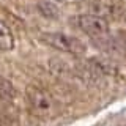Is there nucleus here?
I'll return each mask as SVG.
<instances>
[{
    "instance_id": "obj_1",
    "label": "nucleus",
    "mask_w": 126,
    "mask_h": 126,
    "mask_svg": "<svg viewBox=\"0 0 126 126\" xmlns=\"http://www.w3.org/2000/svg\"><path fill=\"white\" fill-rule=\"evenodd\" d=\"M25 102L27 107L35 117L38 118H47L55 110V101L54 96L46 88L38 85H29L25 90Z\"/></svg>"
},
{
    "instance_id": "obj_2",
    "label": "nucleus",
    "mask_w": 126,
    "mask_h": 126,
    "mask_svg": "<svg viewBox=\"0 0 126 126\" xmlns=\"http://www.w3.org/2000/svg\"><path fill=\"white\" fill-rule=\"evenodd\" d=\"M71 24L77 30H80L82 33H85L87 36L93 39L106 38L110 33L109 21L106 17H101V16H96V14H90V13L76 14L71 17Z\"/></svg>"
},
{
    "instance_id": "obj_3",
    "label": "nucleus",
    "mask_w": 126,
    "mask_h": 126,
    "mask_svg": "<svg viewBox=\"0 0 126 126\" xmlns=\"http://www.w3.org/2000/svg\"><path fill=\"white\" fill-rule=\"evenodd\" d=\"M41 43H44L46 46L52 47L55 50L69 54V55H84L87 47L82 39L73 35H66L62 32H49V33L41 35Z\"/></svg>"
},
{
    "instance_id": "obj_4",
    "label": "nucleus",
    "mask_w": 126,
    "mask_h": 126,
    "mask_svg": "<svg viewBox=\"0 0 126 126\" xmlns=\"http://www.w3.org/2000/svg\"><path fill=\"white\" fill-rule=\"evenodd\" d=\"M84 8L87 10V13L90 14H96L101 17H115L120 11V6L113 2L109 0H87Z\"/></svg>"
},
{
    "instance_id": "obj_5",
    "label": "nucleus",
    "mask_w": 126,
    "mask_h": 126,
    "mask_svg": "<svg viewBox=\"0 0 126 126\" xmlns=\"http://www.w3.org/2000/svg\"><path fill=\"white\" fill-rule=\"evenodd\" d=\"M49 69L50 73L55 74V76H60L63 79H71V77H76L77 76V71L73 68L71 65H68V63L58 60V58H50L49 60Z\"/></svg>"
},
{
    "instance_id": "obj_6",
    "label": "nucleus",
    "mask_w": 126,
    "mask_h": 126,
    "mask_svg": "<svg viewBox=\"0 0 126 126\" xmlns=\"http://www.w3.org/2000/svg\"><path fill=\"white\" fill-rule=\"evenodd\" d=\"M36 10L38 13L46 19H58L60 16V10H58V5L50 0H41V2L36 3Z\"/></svg>"
},
{
    "instance_id": "obj_7",
    "label": "nucleus",
    "mask_w": 126,
    "mask_h": 126,
    "mask_svg": "<svg viewBox=\"0 0 126 126\" xmlns=\"http://www.w3.org/2000/svg\"><path fill=\"white\" fill-rule=\"evenodd\" d=\"M16 94H17V92H16L14 85L8 79L0 76V99L5 102H13L16 99Z\"/></svg>"
},
{
    "instance_id": "obj_8",
    "label": "nucleus",
    "mask_w": 126,
    "mask_h": 126,
    "mask_svg": "<svg viewBox=\"0 0 126 126\" xmlns=\"http://www.w3.org/2000/svg\"><path fill=\"white\" fill-rule=\"evenodd\" d=\"M13 47V36L8 27L0 21V49H11Z\"/></svg>"
},
{
    "instance_id": "obj_9",
    "label": "nucleus",
    "mask_w": 126,
    "mask_h": 126,
    "mask_svg": "<svg viewBox=\"0 0 126 126\" xmlns=\"http://www.w3.org/2000/svg\"><path fill=\"white\" fill-rule=\"evenodd\" d=\"M50 2H54V3H57V5H58V3H63V2H66V0H50Z\"/></svg>"
}]
</instances>
